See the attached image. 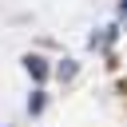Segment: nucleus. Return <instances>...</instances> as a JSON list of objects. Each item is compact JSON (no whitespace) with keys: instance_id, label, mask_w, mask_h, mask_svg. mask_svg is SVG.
<instances>
[{"instance_id":"f257e3e1","label":"nucleus","mask_w":127,"mask_h":127,"mask_svg":"<svg viewBox=\"0 0 127 127\" xmlns=\"http://www.w3.org/2000/svg\"><path fill=\"white\" fill-rule=\"evenodd\" d=\"M28 71L32 75H44V60H28Z\"/></svg>"}]
</instances>
